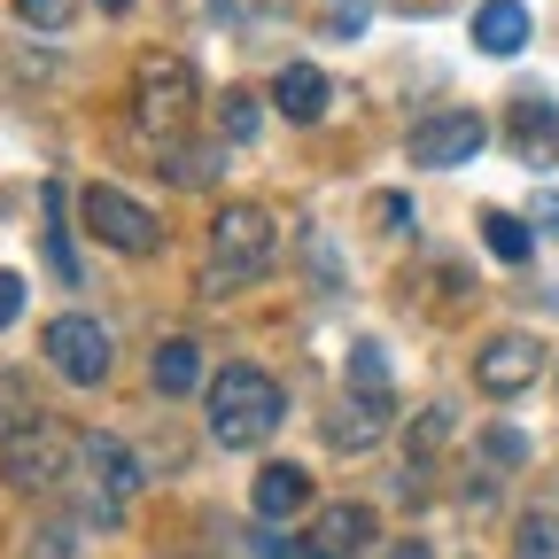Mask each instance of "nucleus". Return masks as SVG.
<instances>
[{
  "label": "nucleus",
  "mask_w": 559,
  "mask_h": 559,
  "mask_svg": "<svg viewBox=\"0 0 559 559\" xmlns=\"http://www.w3.org/2000/svg\"><path fill=\"white\" fill-rule=\"evenodd\" d=\"M79 210H86V234L109 241V249H124V257H156V249H164L156 210H148V202H132L124 187H86Z\"/></svg>",
  "instance_id": "5"
},
{
  "label": "nucleus",
  "mask_w": 559,
  "mask_h": 559,
  "mask_svg": "<svg viewBox=\"0 0 559 559\" xmlns=\"http://www.w3.org/2000/svg\"><path fill=\"white\" fill-rule=\"evenodd\" d=\"M272 102H280V117H288V124H319L334 94H326V79H319L311 62H280V79H272Z\"/></svg>",
  "instance_id": "13"
},
{
  "label": "nucleus",
  "mask_w": 559,
  "mask_h": 559,
  "mask_svg": "<svg viewBox=\"0 0 559 559\" xmlns=\"http://www.w3.org/2000/svg\"><path fill=\"white\" fill-rule=\"evenodd\" d=\"M194 62L187 55H164V47H148V55H140L132 62V102H140V124H148V132H187V117H194Z\"/></svg>",
  "instance_id": "3"
},
{
  "label": "nucleus",
  "mask_w": 559,
  "mask_h": 559,
  "mask_svg": "<svg viewBox=\"0 0 559 559\" xmlns=\"http://www.w3.org/2000/svg\"><path fill=\"white\" fill-rule=\"evenodd\" d=\"M272 218L257 202H226L218 218H210V288H241V280H264L272 272Z\"/></svg>",
  "instance_id": "2"
},
{
  "label": "nucleus",
  "mask_w": 559,
  "mask_h": 559,
  "mask_svg": "<svg viewBox=\"0 0 559 559\" xmlns=\"http://www.w3.org/2000/svg\"><path fill=\"white\" fill-rule=\"evenodd\" d=\"M280 412H288V396H280V381L264 366H226L210 381V436L226 451H257L280 428Z\"/></svg>",
  "instance_id": "1"
},
{
  "label": "nucleus",
  "mask_w": 559,
  "mask_h": 559,
  "mask_svg": "<svg viewBox=\"0 0 559 559\" xmlns=\"http://www.w3.org/2000/svg\"><path fill=\"white\" fill-rule=\"evenodd\" d=\"M349 389H389V366L373 342H358V358H349Z\"/></svg>",
  "instance_id": "20"
},
{
  "label": "nucleus",
  "mask_w": 559,
  "mask_h": 559,
  "mask_svg": "<svg viewBox=\"0 0 559 559\" xmlns=\"http://www.w3.org/2000/svg\"><path fill=\"white\" fill-rule=\"evenodd\" d=\"M16 16L39 24V32H62L70 24V0H16Z\"/></svg>",
  "instance_id": "21"
},
{
  "label": "nucleus",
  "mask_w": 559,
  "mask_h": 559,
  "mask_svg": "<svg viewBox=\"0 0 559 559\" xmlns=\"http://www.w3.org/2000/svg\"><path fill=\"white\" fill-rule=\"evenodd\" d=\"M373 544V513L366 506H326L319 521H311V551L319 559H358Z\"/></svg>",
  "instance_id": "12"
},
{
  "label": "nucleus",
  "mask_w": 559,
  "mask_h": 559,
  "mask_svg": "<svg viewBox=\"0 0 559 559\" xmlns=\"http://www.w3.org/2000/svg\"><path fill=\"white\" fill-rule=\"evenodd\" d=\"M513 148H521L528 164L559 156V109H551L544 94H521V102H513Z\"/></svg>",
  "instance_id": "15"
},
{
  "label": "nucleus",
  "mask_w": 559,
  "mask_h": 559,
  "mask_svg": "<svg viewBox=\"0 0 559 559\" xmlns=\"http://www.w3.org/2000/svg\"><path fill=\"white\" fill-rule=\"evenodd\" d=\"M249 506H257V521H296L304 506H311V474L304 466H288V459H280V466H264L257 474V489H249Z\"/></svg>",
  "instance_id": "11"
},
{
  "label": "nucleus",
  "mask_w": 559,
  "mask_h": 559,
  "mask_svg": "<svg viewBox=\"0 0 559 559\" xmlns=\"http://www.w3.org/2000/svg\"><path fill=\"white\" fill-rule=\"evenodd\" d=\"M474 47L481 55H521L528 47V9L521 0H481L474 9Z\"/></svg>",
  "instance_id": "14"
},
{
  "label": "nucleus",
  "mask_w": 559,
  "mask_h": 559,
  "mask_svg": "<svg viewBox=\"0 0 559 559\" xmlns=\"http://www.w3.org/2000/svg\"><path fill=\"white\" fill-rule=\"evenodd\" d=\"M16 311H24V280L0 272V326H16Z\"/></svg>",
  "instance_id": "23"
},
{
  "label": "nucleus",
  "mask_w": 559,
  "mask_h": 559,
  "mask_svg": "<svg viewBox=\"0 0 559 559\" xmlns=\"http://www.w3.org/2000/svg\"><path fill=\"white\" fill-rule=\"evenodd\" d=\"M373 218H389V226H404V218H412V202H404V194H381V202H373Z\"/></svg>",
  "instance_id": "25"
},
{
  "label": "nucleus",
  "mask_w": 559,
  "mask_h": 559,
  "mask_svg": "<svg viewBox=\"0 0 559 559\" xmlns=\"http://www.w3.org/2000/svg\"><path fill=\"white\" fill-rule=\"evenodd\" d=\"M481 140H489V124H481L474 109H436V117H419V124H412V164H428V171L474 164V156H481Z\"/></svg>",
  "instance_id": "7"
},
{
  "label": "nucleus",
  "mask_w": 559,
  "mask_h": 559,
  "mask_svg": "<svg viewBox=\"0 0 559 559\" xmlns=\"http://www.w3.org/2000/svg\"><path fill=\"white\" fill-rule=\"evenodd\" d=\"M0 474H9L16 489H47V481H62L70 474V436L55 428V419H16L9 436H0Z\"/></svg>",
  "instance_id": "6"
},
{
  "label": "nucleus",
  "mask_w": 559,
  "mask_h": 559,
  "mask_svg": "<svg viewBox=\"0 0 559 559\" xmlns=\"http://www.w3.org/2000/svg\"><path fill=\"white\" fill-rule=\"evenodd\" d=\"M94 9H109V16H117V9H132V0H94Z\"/></svg>",
  "instance_id": "27"
},
{
  "label": "nucleus",
  "mask_w": 559,
  "mask_h": 559,
  "mask_svg": "<svg viewBox=\"0 0 559 559\" xmlns=\"http://www.w3.org/2000/svg\"><path fill=\"white\" fill-rule=\"evenodd\" d=\"M194 381H202V349H194L187 334H171V342L156 349V389H164V396H187Z\"/></svg>",
  "instance_id": "16"
},
{
  "label": "nucleus",
  "mask_w": 559,
  "mask_h": 559,
  "mask_svg": "<svg viewBox=\"0 0 559 559\" xmlns=\"http://www.w3.org/2000/svg\"><path fill=\"white\" fill-rule=\"evenodd\" d=\"M489 451H498V459H506V466H513V459H521V451H528V443H521V436H513V428H498V436H489Z\"/></svg>",
  "instance_id": "26"
},
{
  "label": "nucleus",
  "mask_w": 559,
  "mask_h": 559,
  "mask_svg": "<svg viewBox=\"0 0 559 559\" xmlns=\"http://www.w3.org/2000/svg\"><path fill=\"white\" fill-rule=\"evenodd\" d=\"M86 474L102 481L94 513H102V521H117V506H124L132 489H140V466H132V451H124V443H109V436H94V443H86Z\"/></svg>",
  "instance_id": "10"
},
{
  "label": "nucleus",
  "mask_w": 559,
  "mask_h": 559,
  "mask_svg": "<svg viewBox=\"0 0 559 559\" xmlns=\"http://www.w3.org/2000/svg\"><path fill=\"white\" fill-rule=\"evenodd\" d=\"M373 24V0H319V32L326 39H358Z\"/></svg>",
  "instance_id": "19"
},
{
  "label": "nucleus",
  "mask_w": 559,
  "mask_h": 559,
  "mask_svg": "<svg viewBox=\"0 0 559 559\" xmlns=\"http://www.w3.org/2000/svg\"><path fill=\"white\" fill-rule=\"evenodd\" d=\"M257 551H264V559H319L311 544H280V536H257Z\"/></svg>",
  "instance_id": "24"
},
{
  "label": "nucleus",
  "mask_w": 559,
  "mask_h": 559,
  "mask_svg": "<svg viewBox=\"0 0 559 559\" xmlns=\"http://www.w3.org/2000/svg\"><path fill=\"white\" fill-rule=\"evenodd\" d=\"M389 412H396L389 389H349L342 412L326 419V443H334V451H373V443L389 436Z\"/></svg>",
  "instance_id": "8"
},
{
  "label": "nucleus",
  "mask_w": 559,
  "mask_h": 559,
  "mask_svg": "<svg viewBox=\"0 0 559 559\" xmlns=\"http://www.w3.org/2000/svg\"><path fill=\"white\" fill-rule=\"evenodd\" d=\"M257 124H264L257 94H249V86H226V102H218V132H226V140H257Z\"/></svg>",
  "instance_id": "18"
},
{
  "label": "nucleus",
  "mask_w": 559,
  "mask_h": 559,
  "mask_svg": "<svg viewBox=\"0 0 559 559\" xmlns=\"http://www.w3.org/2000/svg\"><path fill=\"white\" fill-rule=\"evenodd\" d=\"M481 241H489V257H498V264H521V257H528V226L513 218V210H489V218H481Z\"/></svg>",
  "instance_id": "17"
},
{
  "label": "nucleus",
  "mask_w": 559,
  "mask_h": 559,
  "mask_svg": "<svg viewBox=\"0 0 559 559\" xmlns=\"http://www.w3.org/2000/svg\"><path fill=\"white\" fill-rule=\"evenodd\" d=\"M513 551H521V559H551V551H559V544H551V528H544V521H528V528H521V544H513Z\"/></svg>",
  "instance_id": "22"
},
{
  "label": "nucleus",
  "mask_w": 559,
  "mask_h": 559,
  "mask_svg": "<svg viewBox=\"0 0 559 559\" xmlns=\"http://www.w3.org/2000/svg\"><path fill=\"white\" fill-rule=\"evenodd\" d=\"M39 349H47V366H55L70 389H102V381H109V366H117L109 326H102V319H86V311H62V319H47Z\"/></svg>",
  "instance_id": "4"
},
{
  "label": "nucleus",
  "mask_w": 559,
  "mask_h": 559,
  "mask_svg": "<svg viewBox=\"0 0 559 559\" xmlns=\"http://www.w3.org/2000/svg\"><path fill=\"white\" fill-rule=\"evenodd\" d=\"M536 373H544V349H536L528 334H498V342L474 358V381H481L489 396H521Z\"/></svg>",
  "instance_id": "9"
},
{
  "label": "nucleus",
  "mask_w": 559,
  "mask_h": 559,
  "mask_svg": "<svg viewBox=\"0 0 559 559\" xmlns=\"http://www.w3.org/2000/svg\"><path fill=\"white\" fill-rule=\"evenodd\" d=\"M396 559H428V551H419V544H404V551H396Z\"/></svg>",
  "instance_id": "28"
}]
</instances>
